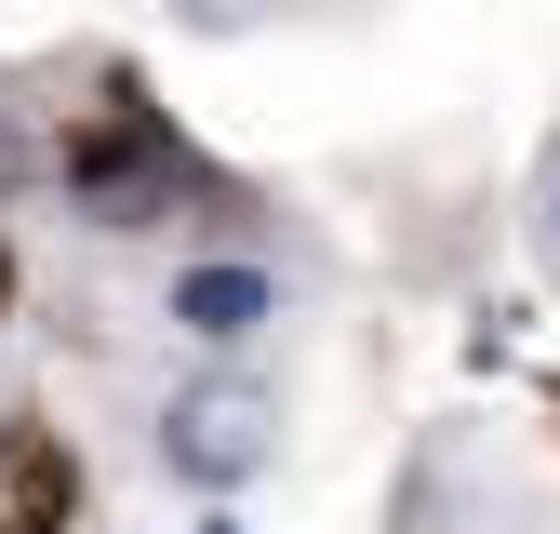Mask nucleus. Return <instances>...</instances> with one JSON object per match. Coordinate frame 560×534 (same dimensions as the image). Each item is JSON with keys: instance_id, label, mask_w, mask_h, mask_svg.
I'll list each match as a JSON object with an SVG mask.
<instances>
[{"instance_id": "nucleus-1", "label": "nucleus", "mask_w": 560, "mask_h": 534, "mask_svg": "<svg viewBox=\"0 0 560 534\" xmlns=\"http://www.w3.org/2000/svg\"><path fill=\"white\" fill-rule=\"evenodd\" d=\"M161 467L187 495H241L280 467V387L267 374H187L161 400Z\"/></svg>"}, {"instance_id": "nucleus-5", "label": "nucleus", "mask_w": 560, "mask_h": 534, "mask_svg": "<svg viewBox=\"0 0 560 534\" xmlns=\"http://www.w3.org/2000/svg\"><path fill=\"white\" fill-rule=\"evenodd\" d=\"M547 254H560V187H547Z\"/></svg>"}, {"instance_id": "nucleus-3", "label": "nucleus", "mask_w": 560, "mask_h": 534, "mask_svg": "<svg viewBox=\"0 0 560 534\" xmlns=\"http://www.w3.org/2000/svg\"><path fill=\"white\" fill-rule=\"evenodd\" d=\"M267 321H280V281H267V267H241V254L174 267V334H200V348H241V334H267Z\"/></svg>"}, {"instance_id": "nucleus-4", "label": "nucleus", "mask_w": 560, "mask_h": 534, "mask_svg": "<svg viewBox=\"0 0 560 534\" xmlns=\"http://www.w3.org/2000/svg\"><path fill=\"white\" fill-rule=\"evenodd\" d=\"M27 187V134H14V107H0V200Z\"/></svg>"}, {"instance_id": "nucleus-6", "label": "nucleus", "mask_w": 560, "mask_h": 534, "mask_svg": "<svg viewBox=\"0 0 560 534\" xmlns=\"http://www.w3.org/2000/svg\"><path fill=\"white\" fill-rule=\"evenodd\" d=\"M200 534H241V521H200Z\"/></svg>"}, {"instance_id": "nucleus-2", "label": "nucleus", "mask_w": 560, "mask_h": 534, "mask_svg": "<svg viewBox=\"0 0 560 534\" xmlns=\"http://www.w3.org/2000/svg\"><path fill=\"white\" fill-rule=\"evenodd\" d=\"M81 521V454L54 428H0V534H67Z\"/></svg>"}]
</instances>
